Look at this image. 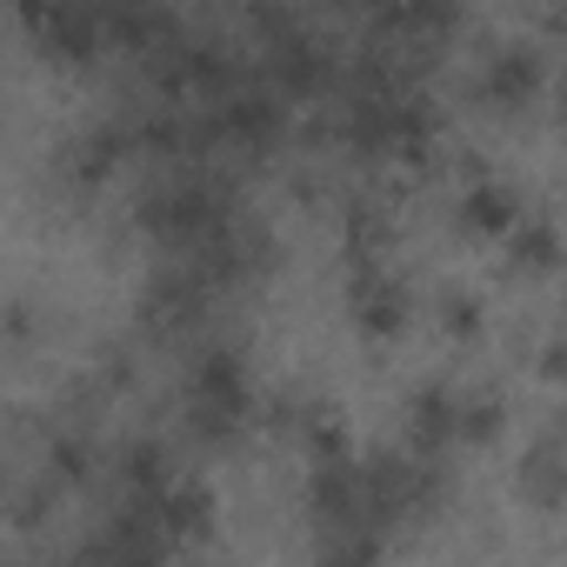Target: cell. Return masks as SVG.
Instances as JSON below:
<instances>
[{
    "instance_id": "2",
    "label": "cell",
    "mask_w": 567,
    "mask_h": 567,
    "mask_svg": "<svg viewBox=\"0 0 567 567\" xmlns=\"http://www.w3.org/2000/svg\"><path fill=\"white\" fill-rule=\"evenodd\" d=\"M181 421L200 447H240L247 427L260 421V394H254V374L240 361V348L227 341H207L194 361H187V381H181Z\"/></svg>"
},
{
    "instance_id": "17",
    "label": "cell",
    "mask_w": 567,
    "mask_h": 567,
    "mask_svg": "<svg viewBox=\"0 0 567 567\" xmlns=\"http://www.w3.org/2000/svg\"><path fill=\"white\" fill-rule=\"evenodd\" d=\"M341 240H348V260H388V247H394V207L381 194H348Z\"/></svg>"
},
{
    "instance_id": "4",
    "label": "cell",
    "mask_w": 567,
    "mask_h": 567,
    "mask_svg": "<svg viewBox=\"0 0 567 567\" xmlns=\"http://www.w3.org/2000/svg\"><path fill=\"white\" fill-rule=\"evenodd\" d=\"M288 134V94L267 81H234L220 101H207L200 114V147H227V154H267Z\"/></svg>"
},
{
    "instance_id": "9",
    "label": "cell",
    "mask_w": 567,
    "mask_h": 567,
    "mask_svg": "<svg viewBox=\"0 0 567 567\" xmlns=\"http://www.w3.org/2000/svg\"><path fill=\"white\" fill-rule=\"evenodd\" d=\"M134 154V121H87V127H74L61 147H54V181L74 194V200H87V194H101L114 174H121V161Z\"/></svg>"
},
{
    "instance_id": "13",
    "label": "cell",
    "mask_w": 567,
    "mask_h": 567,
    "mask_svg": "<svg viewBox=\"0 0 567 567\" xmlns=\"http://www.w3.org/2000/svg\"><path fill=\"white\" fill-rule=\"evenodd\" d=\"M141 507H154V520H161V534H167L174 554H194V547L214 534V487L194 481V474H181L167 494H154V501H141Z\"/></svg>"
},
{
    "instance_id": "20",
    "label": "cell",
    "mask_w": 567,
    "mask_h": 567,
    "mask_svg": "<svg viewBox=\"0 0 567 567\" xmlns=\"http://www.w3.org/2000/svg\"><path fill=\"white\" fill-rule=\"evenodd\" d=\"M534 381H540V388H567V321L540 341V354H534Z\"/></svg>"
},
{
    "instance_id": "15",
    "label": "cell",
    "mask_w": 567,
    "mask_h": 567,
    "mask_svg": "<svg viewBox=\"0 0 567 567\" xmlns=\"http://www.w3.org/2000/svg\"><path fill=\"white\" fill-rule=\"evenodd\" d=\"M567 260V234H560V220H547V214H520V227L501 240V267L514 274V280H547L554 267Z\"/></svg>"
},
{
    "instance_id": "11",
    "label": "cell",
    "mask_w": 567,
    "mask_h": 567,
    "mask_svg": "<svg viewBox=\"0 0 567 567\" xmlns=\"http://www.w3.org/2000/svg\"><path fill=\"white\" fill-rule=\"evenodd\" d=\"M514 501L534 514H567V414H547V427L520 447Z\"/></svg>"
},
{
    "instance_id": "5",
    "label": "cell",
    "mask_w": 567,
    "mask_h": 567,
    "mask_svg": "<svg viewBox=\"0 0 567 567\" xmlns=\"http://www.w3.org/2000/svg\"><path fill=\"white\" fill-rule=\"evenodd\" d=\"M540 94H547V61H540L534 41H494V48L474 61V74H467V101H474L481 114H494V121L527 114Z\"/></svg>"
},
{
    "instance_id": "10",
    "label": "cell",
    "mask_w": 567,
    "mask_h": 567,
    "mask_svg": "<svg viewBox=\"0 0 567 567\" xmlns=\"http://www.w3.org/2000/svg\"><path fill=\"white\" fill-rule=\"evenodd\" d=\"M454 227H461V240H474V247H501V240L520 227V194H514L487 161H461V181H454Z\"/></svg>"
},
{
    "instance_id": "3",
    "label": "cell",
    "mask_w": 567,
    "mask_h": 567,
    "mask_svg": "<svg viewBox=\"0 0 567 567\" xmlns=\"http://www.w3.org/2000/svg\"><path fill=\"white\" fill-rule=\"evenodd\" d=\"M214 295H220V288L207 280V267H200L194 254H181V260H167V267H154V274L141 280L134 321H141V334H147V341L174 348V341H187V334H200V328H207Z\"/></svg>"
},
{
    "instance_id": "12",
    "label": "cell",
    "mask_w": 567,
    "mask_h": 567,
    "mask_svg": "<svg viewBox=\"0 0 567 567\" xmlns=\"http://www.w3.org/2000/svg\"><path fill=\"white\" fill-rule=\"evenodd\" d=\"M454 427H461V388H447V381H414L408 401H401V434H408V447H414V454H454V447H461Z\"/></svg>"
},
{
    "instance_id": "23",
    "label": "cell",
    "mask_w": 567,
    "mask_h": 567,
    "mask_svg": "<svg viewBox=\"0 0 567 567\" xmlns=\"http://www.w3.org/2000/svg\"><path fill=\"white\" fill-rule=\"evenodd\" d=\"M560 234H567V207H560Z\"/></svg>"
},
{
    "instance_id": "1",
    "label": "cell",
    "mask_w": 567,
    "mask_h": 567,
    "mask_svg": "<svg viewBox=\"0 0 567 567\" xmlns=\"http://www.w3.org/2000/svg\"><path fill=\"white\" fill-rule=\"evenodd\" d=\"M234 187L200 174V167H174V174H154L141 194H134V227L167 247V254H200L227 220H234Z\"/></svg>"
},
{
    "instance_id": "14",
    "label": "cell",
    "mask_w": 567,
    "mask_h": 567,
    "mask_svg": "<svg viewBox=\"0 0 567 567\" xmlns=\"http://www.w3.org/2000/svg\"><path fill=\"white\" fill-rule=\"evenodd\" d=\"M114 481H121L127 501H154V494H167V487L181 481L174 447L154 441V434H127V441L114 447Z\"/></svg>"
},
{
    "instance_id": "19",
    "label": "cell",
    "mask_w": 567,
    "mask_h": 567,
    "mask_svg": "<svg viewBox=\"0 0 567 567\" xmlns=\"http://www.w3.org/2000/svg\"><path fill=\"white\" fill-rule=\"evenodd\" d=\"M41 474L68 494V487H87V474H94V441L81 434V427H54L48 434V447H41Z\"/></svg>"
},
{
    "instance_id": "16",
    "label": "cell",
    "mask_w": 567,
    "mask_h": 567,
    "mask_svg": "<svg viewBox=\"0 0 567 567\" xmlns=\"http://www.w3.org/2000/svg\"><path fill=\"white\" fill-rule=\"evenodd\" d=\"M427 321H434V334H441L447 348H481V334H487V301H481V288H467V280H441L434 301H427Z\"/></svg>"
},
{
    "instance_id": "18",
    "label": "cell",
    "mask_w": 567,
    "mask_h": 567,
    "mask_svg": "<svg viewBox=\"0 0 567 567\" xmlns=\"http://www.w3.org/2000/svg\"><path fill=\"white\" fill-rule=\"evenodd\" d=\"M507 421H514V408H507V394H501L494 381L461 388V427H454L461 447H494V441L507 434Z\"/></svg>"
},
{
    "instance_id": "6",
    "label": "cell",
    "mask_w": 567,
    "mask_h": 567,
    "mask_svg": "<svg viewBox=\"0 0 567 567\" xmlns=\"http://www.w3.org/2000/svg\"><path fill=\"white\" fill-rule=\"evenodd\" d=\"M341 61L328 54V41L321 34H308L301 21H288V28H274L267 41H260V81L267 87H280L288 101H315V94H341Z\"/></svg>"
},
{
    "instance_id": "24",
    "label": "cell",
    "mask_w": 567,
    "mask_h": 567,
    "mask_svg": "<svg viewBox=\"0 0 567 567\" xmlns=\"http://www.w3.org/2000/svg\"><path fill=\"white\" fill-rule=\"evenodd\" d=\"M560 321H567V308H560Z\"/></svg>"
},
{
    "instance_id": "22",
    "label": "cell",
    "mask_w": 567,
    "mask_h": 567,
    "mask_svg": "<svg viewBox=\"0 0 567 567\" xmlns=\"http://www.w3.org/2000/svg\"><path fill=\"white\" fill-rule=\"evenodd\" d=\"M547 94H554V121H560V127H567V68H560V74H554V87H547Z\"/></svg>"
},
{
    "instance_id": "7",
    "label": "cell",
    "mask_w": 567,
    "mask_h": 567,
    "mask_svg": "<svg viewBox=\"0 0 567 567\" xmlns=\"http://www.w3.org/2000/svg\"><path fill=\"white\" fill-rule=\"evenodd\" d=\"M348 328L368 348H394L414 328V295L388 260H348Z\"/></svg>"
},
{
    "instance_id": "21",
    "label": "cell",
    "mask_w": 567,
    "mask_h": 567,
    "mask_svg": "<svg viewBox=\"0 0 567 567\" xmlns=\"http://www.w3.org/2000/svg\"><path fill=\"white\" fill-rule=\"evenodd\" d=\"M134 374H141V368H134V348H107L101 368H94V388H101V394H127Z\"/></svg>"
},
{
    "instance_id": "8",
    "label": "cell",
    "mask_w": 567,
    "mask_h": 567,
    "mask_svg": "<svg viewBox=\"0 0 567 567\" xmlns=\"http://www.w3.org/2000/svg\"><path fill=\"white\" fill-rule=\"evenodd\" d=\"M200 267H207V280L220 295H240V288H260V280L280 267V240H274V227L267 220H254V214H234L200 254H194Z\"/></svg>"
}]
</instances>
